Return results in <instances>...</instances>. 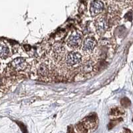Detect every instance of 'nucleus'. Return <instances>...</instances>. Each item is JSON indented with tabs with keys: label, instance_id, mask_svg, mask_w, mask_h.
I'll list each match as a JSON object with an SVG mask.
<instances>
[{
	"label": "nucleus",
	"instance_id": "obj_2",
	"mask_svg": "<svg viewBox=\"0 0 133 133\" xmlns=\"http://www.w3.org/2000/svg\"><path fill=\"white\" fill-rule=\"evenodd\" d=\"M96 45H97V42L95 38L92 37H88L83 41L82 51L87 54H90L93 52Z\"/></svg>",
	"mask_w": 133,
	"mask_h": 133
},
{
	"label": "nucleus",
	"instance_id": "obj_5",
	"mask_svg": "<svg viewBox=\"0 0 133 133\" xmlns=\"http://www.w3.org/2000/svg\"><path fill=\"white\" fill-rule=\"evenodd\" d=\"M104 3L101 1H93L90 7V14L92 17H95L103 12Z\"/></svg>",
	"mask_w": 133,
	"mask_h": 133
},
{
	"label": "nucleus",
	"instance_id": "obj_1",
	"mask_svg": "<svg viewBox=\"0 0 133 133\" xmlns=\"http://www.w3.org/2000/svg\"><path fill=\"white\" fill-rule=\"evenodd\" d=\"M82 43V33L78 31L72 32L69 37L66 43L67 45L72 49H78L81 47Z\"/></svg>",
	"mask_w": 133,
	"mask_h": 133
},
{
	"label": "nucleus",
	"instance_id": "obj_6",
	"mask_svg": "<svg viewBox=\"0 0 133 133\" xmlns=\"http://www.w3.org/2000/svg\"><path fill=\"white\" fill-rule=\"evenodd\" d=\"M11 66L17 71H24L27 68V63L24 58H15L11 61Z\"/></svg>",
	"mask_w": 133,
	"mask_h": 133
},
{
	"label": "nucleus",
	"instance_id": "obj_7",
	"mask_svg": "<svg viewBox=\"0 0 133 133\" xmlns=\"http://www.w3.org/2000/svg\"><path fill=\"white\" fill-rule=\"evenodd\" d=\"M9 53V50L7 46L0 43V59H5L8 57Z\"/></svg>",
	"mask_w": 133,
	"mask_h": 133
},
{
	"label": "nucleus",
	"instance_id": "obj_3",
	"mask_svg": "<svg viewBox=\"0 0 133 133\" xmlns=\"http://www.w3.org/2000/svg\"><path fill=\"white\" fill-rule=\"evenodd\" d=\"M95 27L97 33L99 35H103L108 29V21L105 17H100L96 20Z\"/></svg>",
	"mask_w": 133,
	"mask_h": 133
},
{
	"label": "nucleus",
	"instance_id": "obj_4",
	"mask_svg": "<svg viewBox=\"0 0 133 133\" xmlns=\"http://www.w3.org/2000/svg\"><path fill=\"white\" fill-rule=\"evenodd\" d=\"M82 55L80 53L72 51L67 55L66 57V63L69 66H73L79 64L81 61Z\"/></svg>",
	"mask_w": 133,
	"mask_h": 133
}]
</instances>
